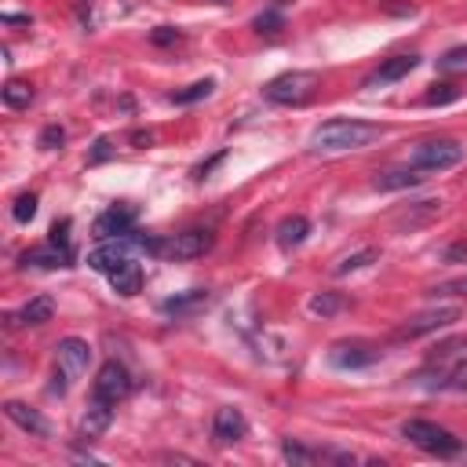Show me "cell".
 <instances>
[{"label": "cell", "mask_w": 467, "mask_h": 467, "mask_svg": "<svg viewBox=\"0 0 467 467\" xmlns=\"http://www.w3.org/2000/svg\"><path fill=\"white\" fill-rule=\"evenodd\" d=\"M11 215H15V223H29L36 215V193H18L11 204Z\"/></svg>", "instance_id": "26"}, {"label": "cell", "mask_w": 467, "mask_h": 467, "mask_svg": "<svg viewBox=\"0 0 467 467\" xmlns=\"http://www.w3.org/2000/svg\"><path fill=\"white\" fill-rule=\"evenodd\" d=\"M416 55H394V58H387L379 69H372L368 77H365V88H383V84H394V80H401L405 73H412L416 69Z\"/></svg>", "instance_id": "13"}, {"label": "cell", "mask_w": 467, "mask_h": 467, "mask_svg": "<svg viewBox=\"0 0 467 467\" xmlns=\"http://www.w3.org/2000/svg\"><path fill=\"white\" fill-rule=\"evenodd\" d=\"M171 40H179V33H175L171 26H161V29L153 33V44H171Z\"/></svg>", "instance_id": "35"}, {"label": "cell", "mask_w": 467, "mask_h": 467, "mask_svg": "<svg viewBox=\"0 0 467 467\" xmlns=\"http://www.w3.org/2000/svg\"><path fill=\"white\" fill-rule=\"evenodd\" d=\"M109 285H113V292L117 296H135L139 288H142V270H139V263H120L113 274H109Z\"/></svg>", "instance_id": "19"}, {"label": "cell", "mask_w": 467, "mask_h": 467, "mask_svg": "<svg viewBox=\"0 0 467 467\" xmlns=\"http://www.w3.org/2000/svg\"><path fill=\"white\" fill-rule=\"evenodd\" d=\"M55 361H58V368L66 376H80L88 368V361H91V347L84 339H77V336H66L55 347Z\"/></svg>", "instance_id": "9"}, {"label": "cell", "mask_w": 467, "mask_h": 467, "mask_svg": "<svg viewBox=\"0 0 467 467\" xmlns=\"http://www.w3.org/2000/svg\"><path fill=\"white\" fill-rule=\"evenodd\" d=\"M376 259H379V252H376V248H361V252H354V255H343V259L336 263V274L361 270V266H368V263H376Z\"/></svg>", "instance_id": "25"}, {"label": "cell", "mask_w": 467, "mask_h": 467, "mask_svg": "<svg viewBox=\"0 0 467 467\" xmlns=\"http://www.w3.org/2000/svg\"><path fill=\"white\" fill-rule=\"evenodd\" d=\"M445 259H467V241H460V244H452V248L445 252Z\"/></svg>", "instance_id": "37"}, {"label": "cell", "mask_w": 467, "mask_h": 467, "mask_svg": "<svg viewBox=\"0 0 467 467\" xmlns=\"http://www.w3.org/2000/svg\"><path fill=\"white\" fill-rule=\"evenodd\" d=\"M51 244H62V248H69V219H62V223H55L51 226V237H47Z\"/></svg>", "instance_id": "32"}, {"label": "cell", "mask_w": 467, "mask_h": 467, "mask_svg": "<svg viewBox=\"0 0 467 467\" xmlns=\"http://www.w3.org/2000/svg\"><path fill=\"white\" fill-rule=\"evenodd\" d=\"M383 135L379 124H368V120H354V117H336V120H325L310 131L306 146L317 150V153H343V150H361L368 142H376Z\"/></svg>", "instance_id": "1"}, {"label": "cell", "mask_w": 467, "mask_h": 467, "mask_svg": "<svg viewBox=\"0 0 467 467\" xmlns=\"http://www.w3.org/2000/svg\"><path fill=\"white\" fill-rule=\"evenodd\" d=\"M376 358H379V350L368 347V343H361V339H347V343H336L328 350V361L336 368H361V365H372Z\"/></svg>", "instance_id": "10"}, {"label": "cell", "mask_w": 467, "mask_h": 467, "mask_svg": "<svg viewBox=\"0 0 467 467\" xmlns=\"http://www.w3.org/2000/svg\"><path fill=\"white\" fill-rule=\"evenodd\" d=\"M102 157H109V139H99V142H95V153H91V161H102Z\"/></svg>", "instance_id": "36"}, {"label": "cell", "mask_w": 467, "mask_h": 467, "mask_svg": "<svg viewBox=\"0 0 467 467\" xmlns=\"http://www.w3.org/2000/svg\"><path fill=\"white\" fill-rule=\"evenodd\" d=\"M438 66H441V69H463V66H467V44L449 47V51L438 58Z\"/></svg>", "instance_id": "28"}, {"label": "cell", "mask_w": 467, "mask_h": 467, "mask_svg": "<svg viewBox=\"0 0 467 467\" xmlns=\"http://www.w3.org/2000/svg\"><path fill=\"white\" fill-rule=\"evenodd\" d=\"M452 99H456V91H452L449 84H438L434 91H427V95H423V102H427V106H438V102H452Z\"/></svg>", "instance_id": "31"}, {"label": "cell", "mask_w": 467, "mask_h": 467, "mask_svg": "<svg viewBox=\"0 0 467 467\" xmlns=\"http://www.w3.org/2000/svg\"><path fill=\"white\" fill-rule=\"evenodd\" d=\"M62 139H66V131H62V128H44L40 146H47V150H51V146H55V142H62Z\"/></svg>", "instance_id": "34"}, {"label": "cell", "mask_w": 467, "mask_h": 467, "mask_svg": "<svg viewBox=\"0 0 467 467\" xmlns=\"http://www.w3.org/2000/svg\"><path fill=\"white\" fill-rule=\"evenodd\" d=\"M146 248V237H131V234H120V237H106L99 248L88 252V266L91 270H102V274H113L120 263L131 259V248Z\"/></svg>", "instance_id": "5"}, {"label": "cell", "mask_w": 467, "mask_h": 467, "mask_svg": "<svg viewBox=\"0 0 467 467\" xmlns=\"http://www.w3.org/2000/svg\"><path fill=\"white\" fill-rule=\"evenodd\" d=\"M281 456H285L288 463H314L321 452H317V449H306V445H296V441H285V445H281Z\"/></svg>", "instance_id": "27"}, {"label": "cell", "mask_w": 467, "mask_h": 467, "mask_svg": "<svg viewBox=\"0 0 467 467\" xmlns=\"http://www.w3.org/2000/svg\"><path fill=\"white\" fill-rule=\"evenodd\" d=\"M441 387H449V390H467V361H460V365L441 379Z\"/></svg>", "instance_id": "30"}, {"label": "cell", "mask_w": 467, "mask_h": 467, "mask_svg": "<svg viewBox=\"0 0 467 467\" xmlns=\"http://www.w3.org/2000/svg\"><path fill=\"white\" fill-rule=\"evenodd\" d=\"M310 314H321V317H332V314H339L343 310V296L339 292H317V296H310Z\"/></svg>", "instance_id": "24"}, {"label": "cell", "mask_w": 467, "mask_h": 467, "mask_svg": "<svg viewBox=\"0 0 467 467\" xmlns=\"http://www.w3.org/2000/svg\"><path fill=\"white\" fill-rule=\"evenodd\" d=\"M212 248V230H182V234H175V237H168V241H161L157 237V255H168V259H197V255H204Z\"/></svg>", "instance_id": "7"}, {"label": "cell", "mask_w": 467, "mask_h": 467, "mask_svg": "<svg viewBox=\"0 0 467 467\" xmlns=\"http://www.w3.org/2000/svg\"><path fill=\"white\" fill-rule=\"evenodd\" d=\"M255 29H259V33H277V29H281V18H277L274 11H266V15L255 18Z\"/></svg>", "instance_id": "33"}, {"label": "cell", "mask_w": 467, "mask_h": 467, "mask_svg": "<svg viewBox=\"0 0 467 467\" xmlns=\"http://www.w3.org/2000/svg\"><path fill=\"white\" fill-rule=\"evenodd\" d=\"M0 95H4V102H7L11 109H26V106L33 102V88H29V84H22V80H7Z\"/></svg>", "instance_id": "23"}, {"label": "cell", "mask_w": 467, "mask_h": 467, "mask_svg": "<svg viewBox=\"0 0 467 467\" xmlns=\"http://www.w3.org/2000/svg\"><path fill=\"white\" fill-rule=\"evenodd\" d=\"M463 161V146L456 139H423L409 150V164L420 171H445Z\"/></svg>", "instance_id": "3"}, {"label": "cell", "mask_w": 467, "mask_h": 467, "mask_svg": "<svg viewBox=\"0 0 467 467\" xmlns=\"http://www.w3.org/2000/svg\"><path fill=\"white\" fill-rule=\"evenodd\" d=\"M109 423H113V401L91 394V401H88V409L80 416V434L84 438H99V434H106Z\"/></svg>", "instance_id": "12"}, {"label": "cell", "mask_w": 467, "mask_h": 467, "mask_svg": "<svg viewBox=\"0 0 467 467\" xmlns=\"http://www.w3.org/2000/svg\"><path fill=\"white\" fill-rule=\"evenodd\" d=\"M306 234H310L306 215H288V219L277 223V244H281V248H296V244H303Z\"/></svg>", "instance_id": "20"}, {"label": "cell", "mask_w": 467, "mask_h": 467, "mask_svg": "<svg viewBox=\"0 0 467 467\" xmlns=\"http://www.w3.org/2000/svg\"><path fill=\"white\" fill-rule=\"evenodd\" d=\"M51 314H55L51 296H36V299H29V303L18 310V321H22V325H44V321H51Z\"/></svg>", "instance_id": "21"}, {"label": "cell", "mask_w": 467, "mask_h": 467, "mask_svg": "<svg viewBox=\"0 0 467 467\" xmlns=\"http://www.w3.org/2000/svg\"><path fill=\"white\" fill-rule=\"evenodd\" d=\"M460 347H467V336H456V339H445V343H438V347L431 350V361H445V358H452Z\"/></svg>", "instance_id": "29"}, {"label": "cell", "mask_w": 467, "mask_h": 467, "mask_svg": "<svg viewBox=\"0 0 467 467\" xmlns=\"http://www.w3.org/2000/svg\"><path fill=\"white\" fill-rule=\"evenodd\" d=\"M401 434H405L416 449H423V452H431V456H456V452H460V438H456L452 431L431 423V420H405V423H401Z\"/></svg>", "instance_id": "4"}, {"label": "cell", "mask_w": 467, "mask_h": 467, "mask_svg": "<svg viewBox=\"0 0 467 467\" xmlns=\"http://www.w3.org/2000/svg\"><path fill=\"white\" fill-rule=\"evenodd\" d=\"M128 390H131V376H128V368L124 365H117V361H106L99 372H95V383H91V394H99V398H106V401H120V398H128Z\"/></svg>", "instance_id": "8"}, {"label": "cell", "mask_w": 467, "mask_h": 467, "mask_svg": "<svg viewBox=\"0 0 467 467\" xmlns=\"http://www.w3.org/2000/svg\"><path fill=\"white\" fill-rule=\"evenodd\" d=\"M244 431H248V423H244V416L237 412V409H219L215 412V420H212V438L219 441V445H230V441H237V438H244Z\"/></svg>", "instance_id": "14"}, {"label": "cell", "mask_w": 467, "mask_h": 467, "mask_svg": "<svg viewBox=\"0 0 467 467\" xmlns=\"http://www.w3.org/2000/svg\"><path fill=\"white\" fill-rule=\"evenodd\" d=\"M22 263L26 266H44V270H55V266H69V248H62V244H44V248H33V252H26L22 255Z\"/></svg>", "instance_id": "18"}, {"label": "cell", "mask_w": 467, "mask_h": 467, "mask_svg": "<svg viewBox=\"0 0 467 467\" xmlns=\"http://www.w3.org/2000/svg\"><path fill=\"white\" fill-rule=\"evenodd\" d=\"M4 412H7V420L11 423H18L22 431H29V434H36V438H44L51 427H47V420L36 412V409H29V405H22V401H4Z\"/></svg>", "instance_id": "16"}, {"label": "cell", "mask_w": 467, "mask_h": 467, "mask_svg": "<svg viewBox=\"0 0 467 467\" xmlns=\"http://www.w3.org/2000/svg\"><path fill=\"white\" fill-rule=\"evenodd\" d=\"M212 88H215V80L212 77H204V80H193L190 88H182V91H171L168 95V102H175V106H190V102H197V99H208L212 95Z\"/></svg>", "instance_id": "22"}, {"label": "cell", "mask_w": 467, "mask_h": 467, "mask_svg": "<svg viewBox=\"0 0 467 467\" xmlns=\"http://www.w3.org/2000/svg\"><path fill=\"white\" fill-rule=\"evenodd\" d=\"M208 303H212V292H204V288H190V292H182V296L164 299L161 310L171 314V317H190V314H201Z\"/></svg>", "instance_id": "15"}, {"label": "cell", "mask_w": 467, "mask_h": 467, "mask_svg": "<svg viewBox=\"0 0 467 467\" xmlns=\"http://www.w3.org/2000/svg\"><path fill=\"white\" fill-rule=\"evenodd\" d=\"M456 317H460L456 306H431V310H420V314H412V317L394 332V339H420V336H431V332H438V328H449Z\"/></svg>", "instance_id": "6"}, {"label": "cell", "mask_w": 467, "mask_h": 467, "mask_svg": "<svg viewBox=\"0 0 467 467\" xmlns=\"http://www.w3.org/2000/svg\"><path fill=\"white\" fill-rule=\"evenodd\" d=\"M317 84H321L317 73H310V69H288V73L274 77V80L263 88V95H266L270 102H277V106H303L306 99H314Z\"/></svg>", "instance_id": "2"}, {"label": "cell", "mask_w": 467, "mask_h": 467, "mask_svg": "<svg viewBox=\"0 0 467 467\" xmlns=\"http://www.w3.org/2000/svg\"><path fill=\"white\" fill-rule=\"evenodd\" d=\"M131 223H135V208L131 204H113L106 208L99 219H95V237H120V234H131Z\"/></svg>", "instance_id": "11"}, {"label": "cell", "mask_w": 467, "mask_h": 467, "mask_svg": "<svg viewBox=\"0 0 467 467\" xmlns=\"http://www.w3.org/2000/svg\"><path fill=\"white\" fill-rule=\"evenodd\" d=\"M423 182V175H420V168H412V164H405V168H390V171H379L376 179H372V186L376 190H409V186H420Z\"/></svg>", "instance_id": "17"}]
</instances>
